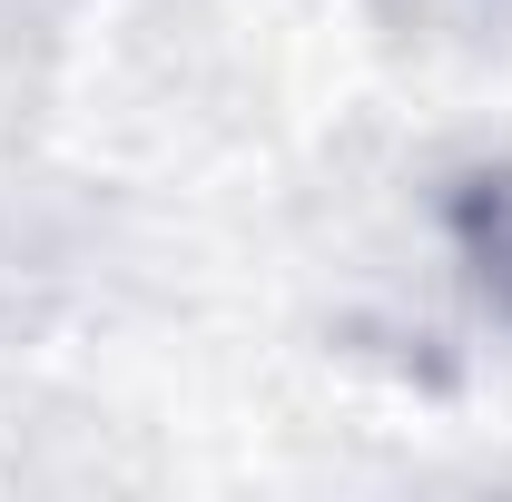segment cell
Here are the masks:
<instances>
[{"mask_svg": "<svg viewBox=\"0 0 512 502\" xmlns=\"http://www.w3.org/2000/svg\"><path fill=\"white\" fill-rule=\"evenodd\" d=\"M463 256L512 306V178H473V197H463Z\"/></svg>", "mask_w": 512, "mask_h": 502, "instance_id": "obj_1", "label": "cell"}]
</instances>
